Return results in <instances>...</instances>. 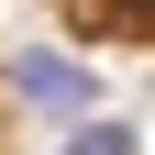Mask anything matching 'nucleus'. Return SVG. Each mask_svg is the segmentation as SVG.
<instances>
[{"label":"nucleus","mask_w":155,"mask_h":155,"mask_svg":"<svg viewBox=\"0 0 155 155\" xmlns=\"http://www.w3.org/2000/svg\"><path fill=\"white\" fill-rule=\"evenodd\" d=\"M67 144H78V155H133V122H100V111H89Z\"/></svg>","instance_id":"nucleus-2"},{"label":"nucleus","mask_w":155,"mask_h":155,"mask_svg":"<svg viewBox=\"0 0 155 155\" xmlns=\"http://www.w3.org/2000/svg\"><path fill=\"white\" fill-rule=\"evenodd\" d=\"M11 100H33V111H89L100 78L78 67V55H11Z\"/></svg>","instance_id":"nucleus-1"},{"label":"nucleus","mask_w":155,"mask_h":155,"mask_svg":"<svg viewBox=\"0 0 155 155\" xmlns=\"http://www.w3.org/2000/svg\"><path fill=\"white\" fill-rule=\"evenodd\" d=\"M89 22H111V33H155V0H89Z\"/></svg>","instance_id":"nucleus-3"}]
</instances>
